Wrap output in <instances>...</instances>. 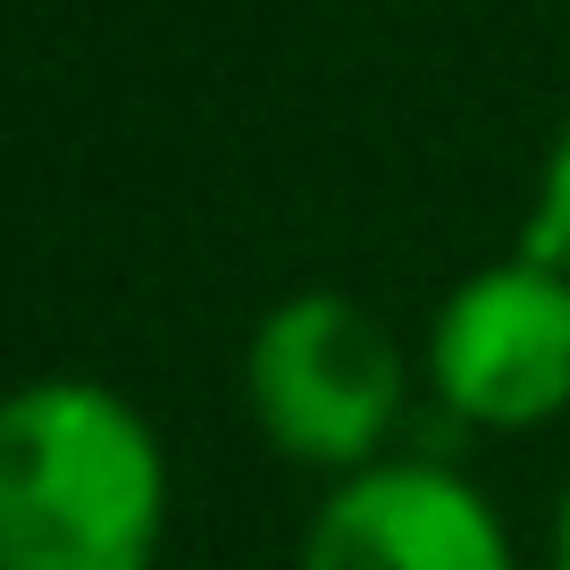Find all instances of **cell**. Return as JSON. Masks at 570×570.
Here are the masks:
<instances>
[{
  "instance_id": "1",
  "label": "cell",
  "mask_w": 570,
  "mask_h": 570,
  "mask_svg": "<svg viewBox=\"0 0 570 570\" xmlns=\"http://www.w3.org/2000/svg\"><path fill=\"white\" fill-rule=\"evenodd\" d=\"M168 462L126 394L35 377L0 394V570H151Z\"/></svg>"
},
{
  "instance_id": "2",
  "label": "cell",
  "mask_w": 570,
  "mask_h": 570,
  "mask_svg": "<svg viewBox=\"0 0 570 570\" xmlns=\"http://www.w3.org/2000/svg\"><path fill=\"white\" fill-rule=\"evenodd\" d=\"M244 394L261 436L285 462L311 470H370L386 436L403 428V353L386 320L361 311L353 294H285L244 353Z\"/></svg>"
},
{
  "instance_id": "3",
  "label": "cell",
  "mask_w": 570,
  "mask_h": 570,
  "mask_svg": "<svg viewBox=\"0 0 570 570\" xmlns=\"http://www.w3.org/2000/svg\"><path fill=\"white\" fill-rule=\"evenodd\" d=\"M428 377L470 428H546L570 411V277L529 252L462 277L428 327Z\"/></svg>"
},
{
  "instance_id": "4",
  "label": "cell",
  "mask_w": 570,
  "mask_h": 570,
  "mask_svg": "<svg viewBox=\"0 0 570 570\" xmlns=\"http://www.w3.org/2000/svg\"><path fill=\"white\" fill-rule=\"evenodd\" d=\"M303 570H512V537L462 470L370 462L320 503Z\"/></svg>"
},
{
  "instance_id": "5",
  "label": "cell",
  "mask_w": 570,
  "mask_h": 570,
  "mask_svg": "<svg viewBox=\"0 0 570 570\" xmlns=\"http://www.w3.org/2000/svg\"><path fill=\"white\" fill-rule=\"evenodd\" d=\"M520 252L570 277V118H562V135H553V151H546V177H537V202H529V227H520Z\"/></svg>"
},
{
  "instance_id": "6",
  "label": "cell",
  "mask_w": 570,
  "mask_h": 570,
  "mask_svg": "<svg viewBox=\"0 0 570 570\" xmlns=\"http://www.w3.org/2000/svg\"><path fill=\"white\" fill-rule=\"evenodd\" d=\"M553 570H570V495H562V512H553Z\"/></svg>"
}]
</instances>
